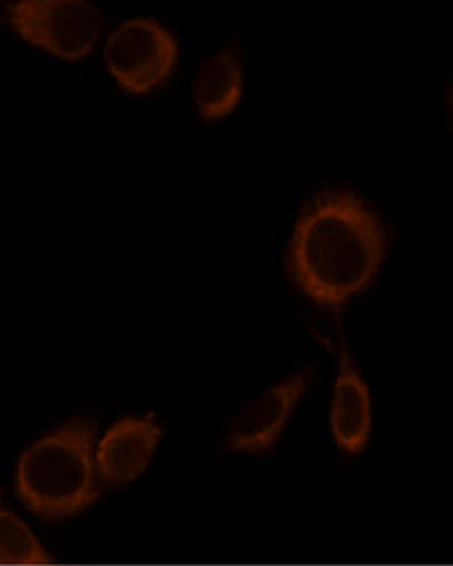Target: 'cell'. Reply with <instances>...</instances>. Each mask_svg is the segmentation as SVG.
I'll return each instance as SVG.
<instances>
[{
	"instance_id": "1",
	"label": "cell",
	"mask_w": 453,
	"mask_h": 566,
	"mask_svg": "<svg viewBox=\"0 0 453 566\" xmlns=\"http://www.w3.org/2000/svg\"><path fill=\"white\" fill-rule=\"evenodd\" d=\"M388 248L378 210L348 188H328L303 205L285 266L303 297L338 313L378 279Z\"/></svg>"
},
{
	"instance_id": "2",
	"label": "cell",
	"mask_w": 453,
	"mask_h": 566,
	"mask_svg": "<svg viewBox=\"0 0 453 566\" xmlns=\"http://www.w3.org/2000/svg\"><path fill=\"white\" fill-rule=\"evenodd\" d=\"M97 432L95 418H71L19 455L17 496L35 517L42 522L71 520L99 501Z\"/></svg>"
},
{
	"instance_id": "3",
	"label": "cell",
	"mask_w": 453,
	"mask_h": 566,
	"mask_svg": "<svg viewBox=\"0 0 453 566\" xmlns=\"http://www.w3.org/2000/svg\"><path fill=\"white\" fill-rule=\"evenodd\" d=\"M2 19L28 44L69 62L87 59L104 31V15L87 0H17Z\"/></svg>"
},
{
	"instance_id": "4",
	"label": "cell",
	"mask_w": 453,
	"mask_h": 566,
	"mask_svg": "<svg viewBox=\"0 0 453 566\" xmlns=\"http://www.w3.org/2000/svg\"><path fill=\"white\" fill-rule=\"evenodd\" d=\"M178 54L176 35L151 17L124 21L104 45L107 73L128 95H147L164 87L173 75Z\"/></svg>"
},
{
	"instance_id": "5",
	"label": "cell",
	"mask_w": 453,
	"mask_h": 566,
	"mask_svg": "<svg viewBox=\"0 0 453 566\" xmlns=\"http://www.w3.org/2000/svg\"><path fill=\"white\" fill-rule=\"evenodd\" d=\"M312 377L314 369L303 367L302 371L288 375L245 403L227 427L225 448L250 455L268 453L287 429L288 420L312 384Z\"/></svg>"
},
{
	"instance_id": "6",
	"label": "cell",
	"mask_w": 453,
	"mask_h": 566,
	"mask_svg": "<svg viewBox=\"0 0 453 566\" xmlns=\"http://www.w3.org/2000/svg\"><path fill=\"white\" fill-rule=\"evenodd\" d=\"M164 439V427L155 415L122 417L95 446L97 476L109 486L133 484L151 465Z\"/></svg>"
},
{
	"instance_id": "7",
	"label": "cell",
	"mask_w": 453,
	"mask_h": 566,
	"mask_svg": "<svg viewBox=\"0 0 453 566\" xmlns=\"http://www.w3.org/2000/svg\"><path fill=\"white\" fill-rule=\"evenodd\" d=\"M373 427L371 391L359 367L348 353L347 344H340L338 375L334 381L330 402V431L334 443L347 455H359L367 448Z\"/></svg>"
},
{
	"instance_id": "8",
	"label": "cell",
	"mask_w": 453,
	"mask_h": 566,
	"mask_svg": "<svg viewBox=\"0 0 453 566\" xmlns=\"http://www.w3.org/2000/svg\"><path fill=\"white\" fill-rule=\"evenodd\" d=\"M242 59L233 45L202 60L192 78V102L200 119L217 122L231 116L242 102Z\"/></svg>"
},
{
	"instance_id": "9",
	"label": "cell",
	"mask_w": 453,
	"mask_h": 566,
	"mask_svg": "<svg viewBox=\"0 0 453 566\" xmlns=\"http://www.w3.org/2000/svg\"><path fill=\"white\" fill-rule=\"evenodd\" d=\"M52 565V556L28 523L0 505V566Z\"/></svg>"
},
{
	"instance_id": "10",
	"label": "cell",
	"mask_w": 453,
	"mask_h": 566,
	"mask_svg": "<svg viewBox=\"0 0 453 566\" xmlns=\"http://www.w3.org/2000/svg\"><path fill=\"white\" fill-rule=\"evenodd\" d=\"M0 505H2V491H0Z\"/></svg>"
},
{
	"instance_id": "11",
	"label": "cell",
	"mask_w": 453,
	"mask_h": 566,
	"mask_svg": "<svg viewBox=\"0 0 453 566\" xmlns=\"http://www.w3.org/2000/svg\"><path fill=\"white\" fill-rule=\"evenodd\" d=\"M40 566H52V565H40Z\"/></svg>"
}]
</instances>
